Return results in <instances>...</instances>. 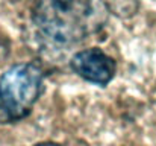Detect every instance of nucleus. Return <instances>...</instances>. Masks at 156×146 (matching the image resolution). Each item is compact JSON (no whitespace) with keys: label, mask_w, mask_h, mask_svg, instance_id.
<instances>
[{"label":"nucleus","mask_w":156,"mask_h":146,"mask_svg":"<svg viewBox=\"0 0 156 146\" xmlns=\"http://www.w3.org/2000/svg\"><path fill=\"white\" fill-rule=\"evenodd\" d=\"M32 21L46 43L71 47L96 32L99 12L93 0H37Z\"/></svg>","instance_id":"obj_1"},{"label":"nucleus","mask_w":156,"mask_h":146,"mask_svg":"<svg viewBox=\"0 0 156 146\" xmlns=\"http://www.w3.org/2000/svg\"><path fill=\"white\" fill-rule=\"evenodd\" d=\"M44 72L38 62H20L0 76V123L24 119L41 95Z\"/></svg>","instance_id":"obj_2"},{"label":"nucleus","mask_w":156,"mask_h":146,"mask_svg":"<svg viewBox=\"0 0 156 146\" xmlns=\"http://www.w3.org/2000/svg\"><path fill=\"white\" fill-rule=\"evenodd\" d=\"M70 67L82 79L102 87L114 78L117 72V64L114 58H111L102 49L97 47L77 52L71 58Z\"/></svg>","instance_id":"obj_3"},{"label":"nucleus","mask_w":156,"mask_h":146,"mask_svg":"<svg viewBox=\"0 0 156 146\" xmlns=\"http://www.w3.org/2000/svg\"><path fill=\"white\" fill-rule=\"evenodd\" d=\"M6 56H8V46L0 40V61H2V59H5Z\"/></svg>","instance_id":"obj_4"},{"label":"nucleus","mask_w":156,"mask_h":146,"mask_svg":"<svg viewBox=\"0 0 156 146\" xmlns=\"http://www.w3.org/2000/svg\"><path fill=\"white\" fill-rule=\"evenodd\" d=\"M34 146H59L58 143H52V142H44V143H38V145H34Z\"/></svg>","instance_id":"obj_5"}]
</instances>
